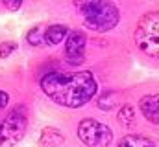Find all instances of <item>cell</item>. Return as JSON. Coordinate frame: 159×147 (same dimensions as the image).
<instances>
[{"label":"cell","instance_id":"1","mask_svg":"<svg viewBox=\"0 0 159 147\" xmlns=\"http://www.w3.org/2000/svg\"><path fill=\"white\" fill-rule=\"evenodd\" d=\"M44 94L61 107L80 109L98 92V83L89 70L83 72H48L41 79Z\"/></svg>","mask_w":159,"mask_h":147},{"label":"cell","instance_id":"2","mask_svg":"<svg viewBox=\"0 0 159 147\" xmlns=\"http://www.w3.org/2000/svg\"><path fill=\"white\" fill-rule=\"evenodd\" d=\"M78 9L83 17L85 26L94 32H109L119 24V9L111 2L87 0L78 4Z\"/></svg>","mask_w":159,"mask_h":147},{"label":"cell","instance_id":"3","mask_svg":"<svg viewBox=\"0 0 159 147\" xmlns=\"http://www.w3.org/2000/svg\"><path fill=\"white\" fill-rule=\"evenodd\" d=\"M135 44L148 57H159V11L146 13L135 28Z\"/></svg>","mask_w":159,"mask_h":147},{"label":"cell","instance_id":"4","mask_svg":"<svg viewBox=\"0 0 159 147\" xmlns=\"http://www.w3.org/2000/svg\"><path fill=\"white\" fill-rule=\"evenodd\" d=\"M28 120L20 109L11 110L4 120H0V147L17 145L26 134Z\"/></svg>","mask_w":159,"mask_h":147},{"label":"cell","instance_id":"5","mask_svg":"<svg viewBox=\"0 0 159 147\" xmlns=\"http://www.w3.org/2000/svg\"><path fill=\"white\" fill-rule=\"evenodd\" d=\"M78 138L89 147H109L113 142V131L102 121L85 118L78 125Z\"/></svg>","mask_w":159,"mask_h":147},{"label":"cell","instance_id":"6","mask_svg":"<svg viewBox=\"0 0 159 147\" xmlns=\"http://www.w3.org/2000/svg\"><path fill=\"white\" fill-rule=\"evenodd\" d=\"M85 33L80 30H70L65 42V55L70 65H81L85 61Z\"/></svg>","mask_w":159,"mask_h":147},{"label":"cell","instance_id":"7","mask_svg":"<svg viewBox=\"0 0 159 147\" xmlns=\"http://www.w3.org/2000/svg\"><path fill=\"white\" fill-rule=\"evenodd\" d=\"M139 109L150 123H159V94L144 96L139 101Z\"/></svg>","mask_w":159,"mask_h":147},{"label":"cell","instance_id":"8","mask_svg":"<svg viewBox=\"0 0 159 147\" xmlns=\"http://www.w3.org/2000/svg\"><path fill=\"white\" fill-rule=\"evenodd\" d=\"M67 35H69L67 26H63V24L48 26L46 32H44V44H46V46H57V44L63 42V39Z\"/></svg>","mask_w":159,"mask_h":147},{"label":"cell","instance_id":"9","mask_svg":"<svg viewBox=\"0 0 159 147\" xmlns=\"http://www.w3.org/2000/svg\"><path fill=\"white\" fill-rule=\"evenodd\" d=\"M65 140L63 132L56 127H46L43 129V134H41V144L46 147H56V145H61Z\"/></svg>","mask_w":159,"mask_h":147},{"label":"cell","instance_id":"10","mask_svg":"<svg viewBox=\"0 0 159 147\" xmlns=\"http://www.w3.org/2000/svg\"><path fill=\"white\" fill-rule=\"evenodd\" d=\"M117 147H156V144L143 134H126Z\"/></svg>","mask_w":159,"mask_h":147},{"label":"cell","instance_id":"11","mask_svg":"<svg viewBox=\"0 0 159 147\" xmlns=\"http://www.w3.org/2000/svg\"><path fill=\"white\" fill-rule=\"evenodd\" d=\"M44 28L43 26H37V28H34L30 33H28V42L32 44V46H39V44H44V32H43Z\"/></svg>","mask_w":159,"mask_h":147},{"label":"cell","instance_id":"12","mask_svg":"<svg viewBox=\"0 0 159 147\" xmlns=\"http://www.w3.org/2000/svg\"><path fill=\"white\" fill-rule=\"evenodd\" d=\"M133 118H135V112L133 109L129 107V105H124L119 112V121L120 123H124V125H129V123H133Z\"/></svg>","mask_w":159,"mask_h":147},{"label":"cell","instance_id":"13","mask_svg":"<svg viewBox=\"0 0 159 147\" xmlns=\"http://www.w3.org/2000/svg\"><path fill=\"white\" fill-rule=\"evenodd\" d=\"M15 50V42H2L0 44V57H7Z\"/></svg>","mask_w":159,"mask_h":147},{"label":"cell","instance_id":"14","mask_svg":"<svg viewBox=\"0 0 159 147\" xmlns=\"http://www.w3.org/2000/svg\"><path fill=\"white\" fill-rule=\"evenodd\" d=\"M20 6H22V2H20V0H7V2H6V7H7V9H11V11L19 9Z\"/></svg>","mask_w":159,"mask_h":147},{"label":"cell","instance_id":"15","mask_svg":"<svg viewBox=\"0 0 159 147\" xmlns=\"http://www.w3.org/2000/svg\"><path fill=\"white\" fill-rule=\"evenodd\" d=\"M7 101H9V96H7L4 90H0V110L7 105Z\"/></svg>","mask_w":159,"mask_h":147}]
</instances>
